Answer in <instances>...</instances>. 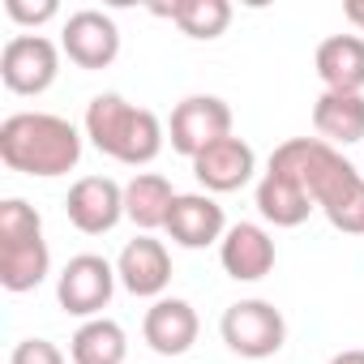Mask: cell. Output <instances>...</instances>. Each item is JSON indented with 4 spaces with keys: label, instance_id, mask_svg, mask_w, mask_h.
I'll return each mask as SVG.
<instances>
[{
    "label": "cell",
    "instance_id": "6da1fadb",
    "mask_svg": "<svg viewBox=\"0 0 364 364\" xmlns=\"http://www.w3.org/2000/svg\"><path fill=\"white\" fill-rule=\"evenodd\" d=\"M270 159H279L283 167H291L304 180L313 206L330 219L334 232L364 236V171H355V163H347L330 141L287 137L283 146H274Z\"/></svg>",
    "mask_w": 364,
    "mask_h": 364
},
{
    "label": "cell",
    "instance_id": "7a4b0ae2",
    "mask_svg": "<svg viewBox=\"0 0 364 364\" xmlns=\"http://www.w3.org/2000/svg\"><path fill=\"white\" fill-rule=\"evenodd\" d=\"M82 129L56 112H14L0 120V163L22 176L56 180L82 163Z\"/></svg>",
    "mask_w": 364,
    "mask_h": 364
},
{
    "label": "cell",
    "instance_id": "3957f363",
    "mask_svg": "<svg viewBox=\"0 0 364 364\" xmlns=\"http://www.w3.org/2000/svg\"><path fill=\"white\" fill-rule=\"evenodd\" d=\"M82 133L90 137V146L99 154H107L116 163H129V167L154 163L163 141H167V129L150 107H137V103H129L124 95H112V90L95 95L86 103Z\"/></svg>",
    "mask_w": 364,
    "mask_h": 364
},
{
    "label": "cell",
    "instance_id": "277c9868",
    "mask_svg": "<svg viewBox=\"0 0 364 364\" xmlns=\"http://www.w3.org/2000/svg\"><path fill=\"white\" fill-rule=\"evenodd\" d=\"M52 274V249L43 240V219L26 198L0 202V287L22 296Z\"/></svg>",
    "mask_w": 364,
    "mask_h": 364
},
{
    "label": "cell",
    "instance_id": "5b68a950",
    "mask_svg": "<svg viewBox=\"0 0 364 364\" xmlns=\"http://www.w3.org/2000/svg\"><path fill=\"white\" fill-rule=\"evenodd\" d=\"M219 334H223V343L236 355H245V360H270L287 343V317L270 300L249 296V300H236V304L223 309Z\"/></svg>",
    "mask_w": 364,
    "mask_h": 364
},
{
    "label": "cell",
    "instance_id": "8992f818",
    "mask_svg": "<svg viewBox=\"0 0 364 364\" xmlns=\"http://www.w3.org/2000/svg\"><path fill=\"white\" fill-rule=\"evenodd\" d=\"M116 262L99 257V253H77L65 262V270L56 274V304L69 317H103V309L116 296Z\"/></svg>",
    "mask_w": 364,
    "mask_h": 364
},
{
    "label": "cell",
    "instance_id": "52a82bcc",
    "mask_svg": "<svg viewBox=\"0 0 364 364\" xmlns=\"http://www.w3.org/2000/svg\"><path fill=\"white\" fill-rule=\"evenodd\" d=\"M167 137H171L176 154H185L193 163L206 146L232 137V107H228V99H219V95H189V99H180L171 107Z\"/></svg>",
    "mask_w": 364,
    "mask_h": 364
},
{
    "label": "cell",
    "instance_id": "ba28073f",
    "mask_svg": "<svg viewBox=\"0 0 364 364\" xmlns=\"http://www.w3.org/2000/svg\"><path fill=\"white\" fill-rule=\"evenodd\" d=\"M60 77V48L48 35H14L0 48V82L14 95H43Z\"/></svg>",
    "mask_w": 364,
    "mask_h": 364
},
{
    "label": "cell",
    "instance_id": "9c48e42d",
    "mask_svg": "<svg viewBox=\"0 0 364 364\" xmlns=\"http://www.w3.org/2000/svg\"><path fill=\"white\" fill-rule=\"evenodd\" d=\"M60 52L77 65V69H107L120 56V26L112 14L103 9H77L65 18L60 26Z\"/></svg>",
    "mask_w": 364,
    "mask_h": 364
},
{
    "label": "cell",
    "instance_id": "30bf717a",
    "mask_svg": "<svg viewBox=\"0 0 364 364\" xmlns=\"http://www.w3.org/2000/svg\"><path fill=\"white\" fill-rule=\"evenodd\" d=\"M65 215L82 236H103L124 219V185L112 176H82L69 185Z\"/></svg>",
    "mask_w": 364,
    "mask_h": 364
},
{
    "label": "cell",
    "instance_id": "8fae6325",
    "mask_svg": "<svg viewBox=\"0 0 364 364\" xmlns=\"http://www.w3.org/2000/svg\"><path fill=\"white\" fill-rule=\"evenodd\" d=\"M193 176H198V185L202 193H236L245 189L249 180L257 176V150L245 141V137H223L215 146H206L198 159H193Z\"/></svg>",
    "mask_w": 364,
    "mask_h": 364
},
{
    "label": "cell",
    "instance_id": "7c38bea8",
    "mask_svg": "<svg viewBox=\"0 0 364 364\" xmlns=\"http://www.w3.org/2000/svg\"><path fill=\"white\" fill-rule=\"evenodd\" d=\"M116 279L137 300H163L171 283V253L154 236H133L116 257Z\"/></svg>",
    "mask_w": 364,
    "mask_h": 364
},
{
    "label": "cell",
    "instance_id": "4fadbf2b",
    "mask_svg": "<svg viewBox=\"0 0 364 364\" xmlns=\"http://www.w3.org/2000/svg\"><path fill=\"white\" fill-rule=\"evenodd\" d=\"M257 215L266 219V223H274V228H300L317 206H313V198H309V189H304V180L291 171V167H283L279 159H270L266 163V171H262V180H257Z\"/></svg>",
    "mask_w": 364,
    "mask_h": 364
},
{
    "label": "cell",
    "instance_id": "5bb4252c",
    "mask_svg": "<svg viewBox=\"0 0 364 364\" xmlns=\"http://www.w3.org/2000/svg\"><path fill=\"white\" fill-rule=\"evenodd\" d=\"M202 334V321H198V309L180 296H163L146 309L141 317V338L154 355H185Z\"/></svg>",
    "mask_w": 364,
    "mask_h": 364
},
{
    "label": "cell",
    "instance_id": "9a60e30c",
    "mask_svg": "<svg viewBox=\"0 0 364 364\" xmlns=\"http://www.w3.org/2000/svg\"><path fill=\"white\" fill-rule=\"evenodd\" d=\"M274 236L262 223H232L219 240V266L236 283H257L274 270Z\"/></svg>",
    "mask_w": 364,
    "mask_h": 364
},
{
    "label": "cell",
    "instance_id": "2e32d148",
    "mask_svg": "<svg viewBox=\"0 0 364 364\" xmlns=\"http://www.w3.org/2000/svg\"><path fill=\"white\" fill-rule=\"evenodd\" d=\"M163 232L180 249H210L228 236V215L210 193H180Z\"/></svg>",
    "mask_w": 364,
    "mask_h": 364
},
{
    "label": "cell",
    "instance_id": "e0dca14e",
    "mask_svg": "<svg viewBox=\"0 0 364 364\" xmlns=\"http://www.w3.org/2000/svg\"><path fill=\"white\" fill-rule=\"evenodd\" d=\"M317 77L326 90L364 95V35H330L317 43Z\"/></svg>",
    "mask_w": 364,
    "mask_h": 364
},
{
    "label": "cell",
    "instance_id": "ac0fdd59",
    "mask_svg": "<svg viewBox=\"0 0 364 364\" xmlns=\"http://www.w3.org/2000/svg\"><path fill=\"white\" fill-rule=\"evenodd\" d=\"M176 189H171V180L159 176V171H133V180L124 185V219L133 228H141V236L167 228V215L176 206Z\"/></svg>",
    "mask_w": 364,
    "mask_h": 364
},
{
    "label": "cell",
    "instance_id": "d6986e66",
    "mask_svg": "<svg viewBox=\"0 0 364 364\" xmlns=\"http://www.w3.org/2000/svg\"><path fill=\"white\" fill-rule=\"evenodd\" d=\"M313 129L321 141L338 146H355L364 137V95H338V90H321L313 103Z\"/></svg>",
    "mask_w": 364,
    "mask_h": 364
},
{
    "label": "cell",
    "instance_id": "ffe728a7",
    "mask_svg": "<svg viewBox=\"0 0 364 364\" xmlns=\"http://www.w3.org/2000/svg\"><path fill=\"white\" fill-rule=\"evenodd\" d=\"M124 355H129V334L112 317H90L69 338L73 364H124Z\"/></svg>",
    "mask_w": 364,
    "mask_h": 364
},
{
    "label": "cell",
    "instance_id": "44dd1931",
    "mask_svg": "<svg viewBox=\"0 0 364 364\" xmlns=\"http://www.w3.org/2000/svg\"><path fill=\"white\" fill-rule=\"evenodd\" d=\"M154 14L171 18L189 39H219L232 26V5L228 0H176V5H159Z\"/></svg>",
    "mask_w": 364,
    "mask_h": 364
},
{
    "label": "cell",
    "instance_id": "7402d4cb",
    "mask_svg": "<svg viewBox=\"0 0 364 364\" xmlns=\"http://www.w3.org/2000/svg\"><path fill=\"white\" fill-rule=\"evenodd\" d=\"M9 364H69L65 360V351L52 343V338H22V343H14V351H9Z\"/></svg>",
    "mask_w": 364,
    "mask_h": 364
},
{
    "label": "cell",
    "instance_id": "603a6c76",
    "mask_svg": "<svg viewBox=\"0 0 364 364\" xmlns=\"http://www.w3.org/2000/svg\"><path fill=\"white\" fill-rule=\"evenodd\" d=\"M5 14H9L18 26H31V31L39 35L43 22L60 18V5H56V0H35V5H31V0H5Z\"/></svg>",
    "mask_w": 364,
    "mask_h": 364
},
{
    "label": "cell",
    "instance_id": "cb8c5ba5",
    "mask_svg": "<svg viewBox=\"0 0 364 364\" xmlns=\"http://www.w3.org/2000/svg\"><path fill=\"white\" fill-rule=\"evenodd\" d=\"M330 364H364V347H347V351H334Z\"/></svg>",
    "mask_w": 364,
    "mask_h": 364
},
{
    "label": "cell",
    "instance_id": "d4e9b609",
    "mask_svg": "<svg viewBox=\"0 0 364 364\" xmlns=\"http://www.w3.org/2000/svg\"><path fill=\"white\" fill-rule=\"evenodd\" d=\"M343 14H347V22H351V26H360V31H364V0H351Z\"/></svg>",
    "mask_w": 364,
    "mask_h": 364
}]
</instances>
